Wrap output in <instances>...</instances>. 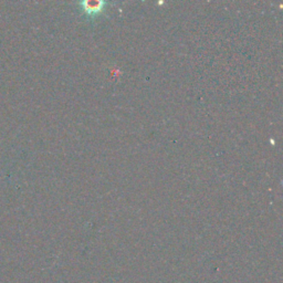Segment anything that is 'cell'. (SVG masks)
Masks as SVG:
<instances>
[{"label": "cell", "mask_w": 283, "mask_h": 283, "mask_svg": "<svg viewBox=\"0 0 283 283\" xmlns=\"http://www.w3.org/2000/svg\"><path fill=\"white\" fill-rule=\"evenodd\" d=\"M85 10L89 12V14H96V12H99L101 9H102V5L103 3L100 2H92V3H85Z\"/></svg>", "instance_id": "6da1fadb"}]
</instances>
